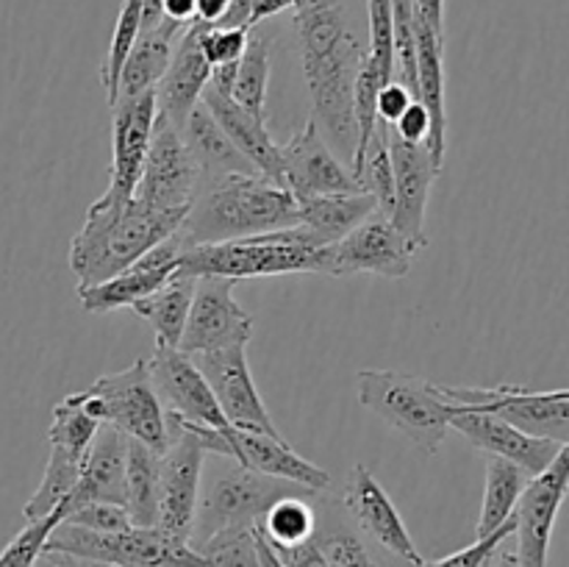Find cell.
<instances>
[{"label":"cell","mask_w":569,"mask_h":567,"mask_svg":"<svg viewBox=\"0 0 569 567\" xmlns=\"http://www.w3.org/2000/svg\"><path fill=\"white\" fill-rule=\"evenodd\" d=\"M295 28H298L306 87L311 94V120L317 122L333 153L350 161L356 148V76L367 48L348 22L339 0L298 9Z\"/></svg>","instance_id":"6da1fadb"},{"label":"cell","mask_w":569,"mask_h":567,"mask_svg":"<svg viewBox=\"0 0 569 567\" xmlns=\"http://www.w3.org/2000/svg\"><path fill=\"white\" fill-rule=\"evenodd\" d=\"M298 198L261 172H233L200 183L181 228L189 245L231 242L298 226Z\"/></svg>","instance_id":"7a4b0ae2"},{"label":"cell","mask_w":569,"mask_h":567,"mask_svg":"<svg viewBox=\"0 0 569 567\" xmlns=\"http://www.w3.org/2000/svg\"><path fill=\"white\" fill-rule=\"evenodd\" d=\"M183 217L187 215L150 209L137 198L122 203L98 198L70 242V270L78 287H92L122 272L156 242L178 231Z\"/></svg>","instance_id":"3957f363"},{"label":"cell","mask_w":569,"mask_h":567,"mask_svg":"<svg viewBox=\"0 0 569 567\" xmlns=\"http://www.w3.org/2000/svg\"><path fill=\"white\" fill-rule=\"evenodd\" d=\"M178 270L194 278L222 276L233 281L259 276H295V272L331 276V245L315 242L303 226H295L231 239V242L189 245Z\"/></svg>","instance_id":"277c9868"},{"label":"cell","mask_w":569,"mask_h":567,"mask_svg":"<svg viewBox=\"0 0 569 567\" xmlns=\"http://www.w3.org/2000/svg\"><path fill=\"white\" fill-rule=\"evenodd\" d=\"M42 556L56 567H206L192 545L156 526L89 531L61 520L50 531Z\"/></svg>","instance_id":"5b68a950"},{"label":"cell","mask_w":569,"mask_h":567,"mask_svg":"<svg viewBox=\"0 0 569 567\" xmlns=\"http://www.w3.org/2000/svg\"><path fill=\"white\" fill-rule=\"evenodd\" d=\"M170 445L159 454V515L156 528L170 537L192 539L194 517L200 504V484H203L206 456L217 454L242 465V454L231 439L211 428H198L167 415Z\"/></svg>","instance_id":"8992f818"},{"label":"cell","mask_w":569,"mask_h":567,"mask_svg":"<svg viewBox=\"0 0 569 567\" xmlns=\"http://www.w3.org/2000/svg\"><path fill=\"white\" fill-rule=\"evenodd\" d=\"M356 395L361 406L409 437L428 456L439 450L450 431V400L439 384L400 370H359Z\"/></svg>","instance_id":"52a82bcc"},{"label":"cell","mask_w":569,"mask_h":567,"mask_svg":"<svg viewBox=\"0 0 569 567\" xmlns=\"http://www.w3.org/2000/svg\"><path fill=\"white\" fill-rule=\"evenodd\" d=\"M72 398L100 422L114 426L128 439L148 445L156 454H164L170 445L167 411L150 384L148 359H137L126 370L100 376L87 389L72 392Z\"/></svg>","instance_id":"ba28073f"},{"label":"cell","mask_w":569,"mask_h":567,"mask_svg":"<svg viewBox=\"0 0 569 567\" xmlns=\"http://www.w3.org/2000/svg\"><path fill=\"white\" fill-rule=\"evenodd\" d=\"M298 493H311V489L292 481H283V478L264 476V472H256L250 467L233 461V467L220 470V476L211 478L203 493H200L198 517H194L189 545L194 548L203 539H209L211 534L226 531V528L259 526L264 511L276 500Z\"/></svg>","instance_id":"9c48e42d"},{"label":"cell","mask_w":569,"mask_h":567,"mask_svg":"<svg viewBox=\"0 0 569 567\" xmlns=\"http://www.w3.org/2000/svg\"><path fill=\"white\" fill-rule=\"evenodd\" d=\"M450 404L492 411L520 431L553 442H569V389L500 387H439Z\"/></svg>","instance_id":"30bf717a"},{"label":"cell","mask_w":569,"mask_h":567,"mask_svg":"<svg viewBox=\"0 0 569 567\" xmlns=\"http://www.w3.org/2000/svg\"><path fill=\"white\" fill-rule=\"evenodd\" d=\"M148 376L167 415L198 428H211L239 448V428L228 422L211 392L209 381L189 354L178 348H159L148 359ZM242 454V450H239Z\"/></svg>","instance_id":"8fae6325"},{"label":"cell","mask_w":569,"mask_h":567,"mask_svg":"<svg viewBox=\"0 0 569 567\" xmlns=\"http://www.w3.org/2000/svg\"><path fill=\"white\" fill-rule=\"evenodd\" d=\"M233 278L200 276L194 281L192 306L178 350L189 356L214 354L228 348H248L253 337V315L233 298Z\"/></svg>","instance_id":"7c38bea8"},{"label":"cell","mask_w":569,"mask_h":567,"mask_svg":"<svg viewBox=\"0 0 569 567\" xmlns=\"http://www.w3.org/2000/svg\"><path fill=\"white\" fill-rule=\"evenodd\" d=\"M200 189L198 165L183 145L181 131L164 115H156L153 137H150L148 159L133 198L159 211L187 215Z\"/></svg>","instance_id":"4fadbf2b"},{"label":"cell","mask_w":569,"mask_h":567,"mask_svg":"<svg viewBox=\"0 0 569 567\" xmlns=\"http://www.w3.org/2000/svg\"><path fill=\"white\" fill-rule=\"evenodd\" d=\"M569 495V442L559 448L545 470L528 478L520 500L515 506L517 559L522 567H548L550 539L556 520Z\"/></svg>","instance_id":"5bb4252c"},{"label":"cell","mask_w":569,"mask_h":567,"mask_svg":"<svg viewBox=\"0 0 569 567\" xmlns=\"http://www.w3.org/2000/svg\"><path fill=\"white\" fill-rule=\"evenodd\" d=\"M417 253L420 250L392 226L389 215L376 209L353 231L331 245V276L342 278L367 272L381 278H406Z\"/></svg>","instance_id":"9a60e30c"},{"label":"cell","mask_w":569,"mask_h":567,"mask_svg":"<svg viewBox=\"0 0 569 567\" xmlns=\"http://www.w3.org/2000/svg\"><path fill=\"white\" fill-rule=\"evenodd\" d=\"M237 64H222L211 70L209 83H206L203 94H200V103L211 111V117L220 122L222 131H226L228 139L237 145L239 153L253 165L256 172H261V176L270 178V181L287 187V183H283L281 145L272 139L270 131H267L264 117L242 109V106L231 98Z\"/></svg>","instance_id":"2e32d148"},{"label":"cell","mask_w":569,"mask_h":567,"mask_svg":"<svg viewBox=\"0 0 569 567\" xmlns=\"http://www.w3.org/2000/svg\"><path fill=\"white\" fill-rule=\"evenodd\" d=\"M192 359L206 376V381H209L222 415L228 417L233 428L283 439L281 428L276 426V420L267 411L259 387L253 381V372H250L248 365V348L214 350V354H198Z\"/></svg>","instance_id":"e0dca14e"},{"label":"cell","mask_w":569,"mask_h":567,"mask_svg":"<svg viewBox=\"0 0 569 567\" xmlns=\"http://www.w3.org/2000/svg\"><path fill=\"white\" fill-rule=\"evenodd\" d=\"M111 109H114V117H111L109 187L100 198L122 203V200L133 198L139 178H142L153 122L159 115V98H156V89H148L133 98H120Z\"/></svg>","instance_id":"ac0fdd59"},{"label":"cell","mask_w":569,"mask_h":567,"mask_svg":"<svg viewBox=\"0 0 569 567\" xmlns=\"http://www.w3.org/2000/svg\"><path fill=\"white\" fill-rule=\"evenodd\" d=\"M187 248L189 242L183 239V233L172 231L170 237L156 242L148 253L139 256L133 265H128L117 276L92 284V287H78L81 309L89 311V315H106V311L126 309V306H133L137 300L148 298L150 292H156L178 270Z\"/></svg>","instance_id":"d6986e66"},{"label":"cell","mask_w":569,"mask_h":567,"mask_svg":"<svg viewBox=\"0 0 569 567\" xmlns=\"http://www.w3.org/2000/svg\"><path fill=\"white\" fill-rule=\"evenodd\" d=\"M342 506L353 517L356 528L367 539L381 545L389 556L411 567L426 565L415 539H411L409 528H406L403 517H400L398 506L392 504L387 489L381 487V481L365 465H356L353 472H350L348 487H345L342 495Z\"/></svg>","instance_id":"ffe728a7"},{"label":"cell","mask_w":569,"mask_h":567,"mask_svg":"<svg viewBox=\"0 0 569 567\" xmlns=\"http://www.w3.org/2000/svg\"><path fill=\"white\" fill-rule=\"evenodd\" d=\"M281 165L283 183L298 200L320 198V195L365 192L353 172L333 153L311 117L292 139H287V145H281Z\"/></svg>","instance_id":"44dd1931"},{"label":"cell","mask_w":569,"mask_h":567,"mask_svg":"<svg viewBox=\"0 0 569 567\" xmlns=\"http://www.w3.org/2000/svg\"><path fill=\"white\" fill-rule=\"evenodd\" d=\"M389 153L395 170V206L389 220L417 250H422L428 245V198L442 167H437L426 142H409L392 131H389Z\"/></svg>","instance_id":"7402d4cb"},{"label":"cell","mask_w":569,"mask_h":567,"mask_svg":"<svg viewBox=\"0 0 569 567\" xmlns=\"http://www.w3.org/2000/svg\"><path fill=\"white\" fill-rule=\"evenodd\" d=\"M450 428H456L467 442L476 445L487 456L515 461L531 476L545 470L561 448L553 439L531 437V434L506 422L503 417L492 415V411L472 409V406L450 404Z\"/></svg>","instance_id":"603a6c76"},{"label":"cell","mask_w":569,"mask_h":567,"mask_svg":"<svg viewBox=\"0 0 569 567\" xmlns=\"http://www.w3.org/2000/svg\"><path fill=\"white\" fill-rule=\"evenodd\" d=\"M345 506L331 500L326 511L317 509V528L311 539L295 548L276 550L287 567H381L367 545L365 534L350 526Z\"/></svg>","instance_id":"cb8c5ba5"},{"label":"cell","mask_w":569,"mask_h":567,"mask_svg":"<svg viewBox=\"0 0 569 567\" xmlns=\"http://www.w3.org/2000/svg\"><path fill=\"white\" fill-rule=\"evenodd\" d=\"M206 28H209V22L200 20H192L183 28L176 48H172L170 67L156 87L159 111L178 128L183 126L189 111L200 103V94H203L211 70H214L203 53Z\"/></svg>","instance_id":"d4e9b609"},{"label":"cell","mask_w":569,"mask_h":567,"mask_svg":"<svg viewBox=\"0 0 569 567\" xmlns=\"http://www.w3.org/2000/svg\"><path fill=\"white\" fill-rule=\"evenodd\" d=\"M126 454L128 437L117 431L114 426H100L94 434V442L83 459L81 478L72 487V493L61 500L64 515L76 506L89 500H106V504L126 506Z\"/></svg>","instance_id":"484cf974"},{"label":"cell","mask_w":569,"mask_h":567,"mask_svg":"<svg viewBox=\"0 0 569 567\" xmlns=\"http://www.w3.org/2000/svg\"><path fill=\"white\" fill-rule=\"evenodd\" d=\"M417 39V103L431 120L428 150L437 167H445L448 153V106H445V42L415 14Z\"/></svg>","instance_id":"4316f807"},{"label":"cell","mask_w":569,"mask_h":567,"mask_svg":"<svg viewBox=\"0 0 569 567\" xmlns=\"http://www.w3.org/2000/svg\"><path fill=\"white\" fill-rule=\"evenodd\" d=\"M187 145L189 156L198 165L200 183H209L214 178L233 176V172H256L253 165L237 150V145L228 139L220 122L211 117V111L203 103L194 106L183 126L178 128Z\"/></svg>","instance_id":"83f0119b"},{"label":"cell","mask_w":569,"mask_h":567,"mask_svg":"<svg viewBox=\"0 0 569 567\" xmlns=\"http://www.w3.org/2000/svg\"><path fill=\"white\" fill-rule=\"evenodd\" d=\"M239 450H242V465L256 472L300 484V487L311 489V493H326L331 487V476L322 467H317L315 461L300 456L287 439L239 431Z\"/></svg>","instance_id":"f1b7e54d"},{"label":"cell","mask_w":569,"mask_h":567,"mask_svg":"<svg viewBox=\"0 0 569 567\" xmlns=\"http://www.w3.org/2000/svg\"><path fill=\"white\" fill-rule=\"evenodd\" d=\"M187 26L181 22L164 20L153 28H142L133 42L131 53H128L126 67H122V76H120V98H133V94H142L148 89L159 87V81L164 78L167 67H170L172 59V48H176L178 37Z\"/></svg>","instance_id":"f546056e"},{"label":"cell","mask_w":569,"mask_h":567,"mask_svg":"<svg viewBox=\"0 0 569 567\" xmlns=\"http://www.w3.org/2000/svg\"><path fill=\"white\" fill-rule=\"evenodd\" d=\"M378 209L376 198L367 192L320 195V198L298 200V226L311 233L320 245H333L353 231L361 220Z\"/></svg>","instance_id":"4dcf8cb0"},{"label":"cell","mask_w":569,"mask_h":567,"mask_svg":"<svg viewBox=\"0 0 569 567\" xmlns=\"http://www.w3.org/2000/svg\"><path fill=\"white\" fill-rule=\"evenodd\" d=\"M194 281L198 278L189 276V272L176 270L156 292H150L148 298L137 300L131 306L144 322H150L159 348H178V342H181L189 306H192Z\"/></svg>","instance_id":"1f68e13d"},{"label":"cell","mask_w":569,"mask_h":567,"mask_svg":"<svg viewBox=\"0 0 569 567\" xmlns=\"http://www.w3.org/2000/svg\"><path fill=\"white\" fill-rule=\"evenodd\" d=\"M528 478H531V472H526L515 461L500 459V456H487V484H483V504L476 526V537H487V534L498 531L503 523L511 520Z\"/></svg>","instance_id":"d6a6232c"},{"label":"cell","mask_w":569,"mask_h":567,"mask_svg":"<svg viewBox=\"0 0 569 567\" xmlns=\"http://www.w3.org/2000/svg\"><path fill=\"white\" fill-rule=\"evenodd\" d=\"M126 511L133 526H156L159 515V454L137 439H128Z\"/></svg>","instance_id":"836d02e7"},{"label":"cell","mask_w":569,"mask_h":567,"mask_svg":"<svg viewBox=\"0 0 569 567\" xmlns=\"http://www.w3.org/2000/svg\"><path fill=\"white\" fill-rule=\"evenodd\" d=\"M311 495L322 493H298L287 495V498L276 500L264 517L259 520V534L272 545L276 550L295 548V545L311 539L317 528V506L311 504Z\"/></svg>","instance_id":"e575fe53"},{"label":"cell","mask_w":569,"mask_h":567,"mask_svg":"<svg viewBox=\"0 0 569 567\" xmlns=\"http://www.w3.org/2000/svg\"><path fill=\"white\" fill-rule=\"evenodd\" d=\"M270 72H272L270 39L253 37V33H250L248 48H244L242 59H239V64H237V76H233L231 98L237 100L242 109L264 117L267 89H270Z\"/></svg>","instance_id":"d590c367"},{"label":"cell","mask_w":569,"mask_h":567,"mask_svg":"<svg viewBox=\"0 0 569 567\" xmlns=\"http://www.w3.org/2000/svg\"><path fill=\"white\" fill-rule=\"evenodd\" d=\"M356 181L361 183L367 195H372L378 209L383 215H392L395 206V170H392V153H389V128L387 122L378 120L376 131H372L370 145L365 150Z\"/></svg>","instance_id":"8d00e7d4"},{"label":"cell","mask_w":569,"mask_h":567,"mask_svg":"<svg viewBox=\"0 0 569 567\" xmlns=\"http://www.w3.org/2000/svg\"><path fill=\"white\" fill-rule=\"evenodd\" d=\"M142 6L144 0H122L120 14H117L114 33H111L109 50H106V59H103V72H100V81H103L109 106L117 103L122 67H126L128 53H131L133 42H137L139 31H142Z\"/></svg>","instance_id":"74e56055"},{"label":"cell","mask_w":569,"mask_h":567,"mask_svg":"<svg viewBox=\"0 0 569 567\" xmlns=\"http://www.w3.org/2000/svg\"><path fill=\"white\" fill-rule=\"evenodd\" d=\"M256 528V526H253ZM253 528H226L211 534L200 545H194L203 556L206 567H259V550H256Z\"/></svg>","instance_id":"f35d334b"},{"label":"cell","mask_w":569,"mask_h":567,"mask_svg":"<svg viewBox=\"0 0 569 567\" xmlns=\"http://www.w3.org/2000/svg\"><path fill=\"white\" fill-rule=\"evenodd\" d=\"M61 520H64V506L59 504L50 515L26 523V528L0 550V567H37V561L42 559V550L50 531H53Z\"/></svg>","instance_id":"ab89813d"},{"label":"cell","mask_w":569,"mask_h":567,"mask_svg":"<svg viewBox=\"0 0 569 567\" xmlns=\"http://www.w3.org/2000/svg\"><path fill=\"white\" fill-rule=\"evenodd\" d=\"M509 537H515V517H511L509 523H503L498 531L487 534V537H476V543L467 545V548L453 550V554L442 556V559L431 561V565L426 561L422 567H487L495 550H498Z\"/></svg>","instance_id":"60d3db41"},{"label":"cell","mask_w":569,"mask_h":567,"mask_svg":"<svg viewBox=\"0 0 569 567\" xmlns=\"http://www.w3.org/2000/svg\"><path fill=\"white\" fill-rule=\"evenodd\" d=\"M64 523L89 528V531H122V528L133 526L126 506L106 504V500H89V504L76 506L67 511Z\"/></svg>","instance_id":"b9f144b4"},{"label":"cell","mask_w":569,"mask_h":567,"mask_svg":"<svg viewBox=\"0 0 569 567\" xmlns=\"http://www.w3.org/2000/svg\"><path fill=\"white\" fill-rule=\"evenodd\" d=\"M250 28H220L209 26L203 33V53L211 67L237 64L248 48Z\"/></svg>","instance_id":"7bdbcfd3"},{"label":"cell","mask_w":569,"mask_h":567,"mask_svg":"<svg viewBox=\"0 0 569 567\" xmlns=\"http://www.w3.org/2000/svg\"><path fill=\"white\" fill-rule=\"evenodd\" d=\"M415 103V94L409 92L406 83H400L398 78L389 83H383L381 92H378L376 100V111H378V120H383L387 126H392L398 117H403V111Z\"/></svg>","instance_id":"ee69618b"},{"label":"cell","mask_w":569,"mask_h":567,"mask_svg":"<svg viewBox=\"0 0 569 567\" xmlns=\"http://www.w3.org/2000/svg\"><path fill=\"white\" fill-rule=\"evenodd\" d=\"M389 131L398 133L400 139H409V142H428V133H431V120H428L426 109L420 103H411L409 109L403 111V117L389 126Z\"/></svg>","instance_id":"f6af8a7d"},{"label":"cell","mask_w":569,"mask_h":567,"mask_svg":"<svg viewBox=\"0 0 569 567\" xmlns=\"http://www.w3.org/2000/svg\"><path fill=\"white\" fill-rule=\"evenodd\" d=\"M415 14L445 42V0H415Z\"/></svg>","instance_id":"bcb514c9"},{"label":"cell","mask_w":569,"mask_h":567,"mask_svg":"<svg viewBox=\"0 0 569 567\" xmlns=\"http://www.w3.org/2000/svg\"><path fill=\"white\" fill-rule=\"evenodd\" d=\"M287 9H295V0H250V28Z\"/></svg>","instance_id":"7dc6e473"},{"label":"cell","mask_w":569,"mask_h":567,"mask_svg":"<svg viewBox=\"0 0 569 567\" xmlns=\"http://www.w3.org/2000/svg\"><path fill=\"white\" fill-rule=\"evenodd\" d=\"M220 28H250V0H231L226 14L217 22Z\"/></svg>","instance_id":"c3c4849f"},{"label":"cell","mask_w":569,"mask_h":567,"mask_svg":"<svg viewBox=\"0 0 569 567\" xmlns=\"http://www.w3.org/2000/svg\"><path fill=\"white\" fill-rule=\"evenodd\" d=\"M231 0H194V20L217 26Z\"/></svg>","instance_id":"681fc988"},{"label":"cell","mask_w":569,"mask_h":567,"mask_svg":"<svg viewBox=\"0 0 569 567\" xmlns=\"http://www.w3.org/2000/svg\"><path fill=\"white\" fill-rule=\"evenodd\" d=\"M164 17L189 26L194 20V0H164Z\"/></svg>","instance_id":"f907efd6"},{"label":"cell","mask_w":569,"mask_h":567,"mask_svg":"<svg viewBox=\"0 0 569 567\" xmlns=\"http://www.w3.org/2000/svg\"><path fill=\"white\" fill-rule=\"evenodd\" d=\"M253 531H256V550H259V567H287L281 561V556L276 554V548L261 537L259 528H253Z\"/></svg>","instance_id":"816d5d0a"},{"label":"cell","mask_w":569,"mask_h":567,"mask_svg":"<svg viewBox=\"0 0 569 567\" xmlns=\"http://www.w3.org/2000/svg\"><path fill=\"white\" fill-rule=\"evenodd\" d=\"M487 567H522V565L520 559H517L515 550H503V545H500V548L492 554V559H489Z\"/></svg>","instance_id":"f5cc1de1"},{"label":"cell","mask_w":569,"mask_h":567,"mask_svg":"<svg viewBox=\"0 0 569 567\" xmlns=\"http://www.w3.org/2000/svg\"><path fill=\"white\" fill-rule=\"evenodd\" d=\"M317 3H326V0H295V11L309 9V6H317Z\"/></svg>","instance_id":"db71d44e"}]
</instances>
